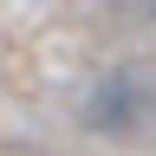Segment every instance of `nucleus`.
I'll return each instance as SVG.
<instances>
[]
</instances>
